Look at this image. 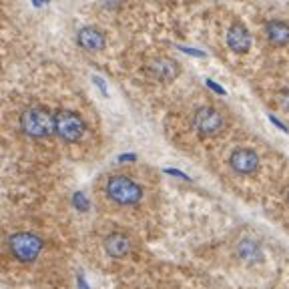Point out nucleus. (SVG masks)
I'll list each match as a JSON object with an SVG mask.
<instances>
[{
	"label": "nucleus",
	"mask_w": 289,
	"mask_h": 289,
	"mask_svg": "<svg viewBox=\"0 0 289 289\" xmlns=\"http://www.w3.org/2000/svg\"><path fill=\"white\" fill-rule=\"evenodd\" d=\"M105 195L117 205H137L143 199L141 185L127 175H115L105 185Z\"/></svg>",
	"instance_id": "nucleus-1"
},
{
	"label": "nucleus",
	"mask_w": 289,
	"mask_h": 289,
	"mask_svg": "<svg viewBox=\"0 0 289 289\" xmlns=\"http://www.w3.org/2000/svg\"><path fill=\"white\" fill-rule=\"evenodd\" d=\"M20 129L32 139H45L54 133V115H50L43 106H30L20 117Z\"/></svg>",
	"instance_id": "nucleus-2"
},
{
	"label": "nucleus",
	"mask_w": 289,
	"mask_h": 289,
	"mask_svg": "<svg viewBox=\"0 0 289 289\" xmlns=\"http://www.w3.org/2000/svg\"><path fill=\"white\" fill-rule=\"evenodd\" d=\"M43 239L34 233H26V231H20V233H12L8 237V249L12 253V257L22 261V263H30L34 261L40 251H43Z\"/></svg>",
	"instance_id": "nucleus-3"
},
{
	"label": "nucleus",
	"mask_w": 289,
	"mask_h": 289,
	"mask_svg": "<svg viewBox=\"0 0 289 289\" xmlns=\"http://www.w3.org/2000/svg\"><path fill=\"white\" fill-rule=\"evenodd\" d=\"M87 125L80 119V115L73 111H59L54 115V133H57L62 141L66 143H76L80 141V137L85 135Z\"/></svg>",
	"instance_id": "nucleus-4"
},
{
	"label": "nucleus",
	"mask_w": 289,
	"mask_h": 289,
	"mask_svg": "<svg viewBox=\"0 0 289 289\" xmlns=\"http://www.w3.org/2000/svg\"><path fill=\"white\" fill-rule=\"evenodd\" d=\"M225 127V119L223 115L217 111L213 106H201L199 111L195 113V129L201 133V135H217L221 133Z\"/></svg>",
	"instance_id": "nucleus-5"
},
{
	"label": "nucleus",
	"mask_w": 289,
	"mask_h": 289,
	"mask_svg": "<svg viewBox=\"0 0 289 289\" xmlns=\"http://www.w3.org/2000/svg\"><path fill=\"white\" fill-rule=\"evenodd\" d=\"M229 163H231V167L235 169L237 173L249 175V173L257 171V167H259V157L253 153V151H249V149H239V151H235V153L231 155Z\"/></svg>",
	"instance_id": "nucleus-6"
},
{
	"label": "nucleus",
	"mask_w": 289,
	"mask_h": 289,
	"mask_svg": "<svg viewBox=\"0 0 289 289\" xmlns=\"http://www.w3.org/2000/svg\"><path fill=\"white\" fill-rule=\"evenodd\" d=\"M76 40L89 52H96L105 48V34L99 29H94V26H82L76 34Z\"/></svg>",
	"instance_id": "nucleus-7"
},
{
	"label": "nucleus",
	"mask_w": 289,
	"mask_h": 289,
	"mask_svg": "<svg viewBox=\"0 0 289 289\" xmlns=\"http://www.w3.org/2000/svg\"><path fill=\"white\" fill-rule=\"evenodd\" d=\"M227 45L231 50H235V52H245V50H249L251 46V34L249 30L245 29L243 24H233L231 29L227 30Z\"/></svg>",
	"instance_id": "nucleus-8"
},
{
	"label": "nucleus",
	"mask_w": 289,
	"mask_h": 289,
	"mask_svg": "<svg viewBox=\"0 0 289 289\" xmlns=\"http://www.w3.org/2000/svg\"><path fill=\"white\" fill-rule=\"evenodd\" d=\"M105 251L115 259L125 257L131 251V239L127 235H122V233H113V235H108L105 239Z\"/></svg>",
	"instance_id": "nucleus-9"
},
{
	"label": "nucleus",
	"mask_w": 289,
	"mask_h": 289,
	"mask_svg": "<svg viewBox=\"0 0 289 289\" xmlns=\"http://www.w3.org/2000/svg\"><path fill=\"white\" fill-rule=\"evenodd\" d=\"M149 68H151V73H153L157 78H161V80H173V78L179 75L177 62L171 61V59H165V57L153 61Z\"/></svg>",
	"instance_id": "nucleus-10"
},
{
	"label": "nucleus",
	"mask_w": 289,
	"mask_h": 289,
	"mask_svg": "<svg viewBox=\"0 0 289 289\" xmlns=\"http://www.w3.org/2000/svg\"><path fill=\"white\" fill-rule=\"evenodd\" d=\"M267 38H269V43L273 45H277V46H283L289 43V24L281 22V20H271L267 24Z\"/></svg>",
	"instance_id": "nucleus-11"
},
{
	"label": "nucleus",
	"mask_w": 289,
	"mask_h": 289,
	"mask_svg": "<svg viewBox=\"0 0 289 289\" xmlns=\"http://www.w3.org/2000/svg\"><path fill=\"white\" fill-rule=\"evenodd\" d=\"M239 255L243 259H247V261H253V259L259 261L261 257H263V253H261V249H259V245L253 243V241H243L239 245Z\"/></svg>",
	"instance_id": "nucleus-12"
},
{
	"label": "nucleus",
	"mask_w": 289,
	"mask_h": 289,
	"mask_svg": "<svg viewBox=\"0 0 289 289\" xmlns=\"http://www.w3.org/2000/svg\"><path fill=\"white\" fill-rule=\"evenodd\" d=\"M73 205L78 211H89V199L85 193H75L73 195Z\"/></svg>",
	"instance_id": "nucleus-13"
},
{
	"label": "nucleus",
	"mask_w": 289,
	"mask_h": 289,
	"mask_svg": "<svg viewBox=\"0 0 289 289\" xmlns=\"http://www.w3.org/2000/svg\"><path fill=\"white\" fill-rule=\"evenodd\" d=\"M165 173L171 175V177L181 179V181H189V175H187V173H183V171H179V169H171V167H167V169H165Z\"/></svg>",
	"instance_id": "nucleus-14"
},
{
	"label": "nucleus",
	"mask_w": 289,
	"mask_h": 289,
	"mask_svg": "<svg viewBox=\"0 0 289 289\" xmlns=\"http://www.w3.org/2000/svg\"><path fill=\"white\" fill-rule=\"evenodd\" d=\"M205 85H207V87H209L213 92H217V94H227V91H225L223 87H219L213 78H207V80H205Z\"/></svg>",
	"instance_id": "nucleus-15"
},
{
	"label": "nucleus",
	"mask_w": 289,
	"mask_h": 289,
	"mask_svg": "<svg viewBox=\"0 0 289 289\" xmlns=\"http://www.w3.org/2000/svg\"><path fill=\"white\" fill-rule=\"evenodd\" d=\"M179 50H183L185 54H191V57H197V59H203V57H205V52H203V50L191 48V46H179Z\"/></svg>",
	"instance_id": "nucleus-16"
},
{
	"label": "nucleus",
	"mask_w": 289,
	"mask_h": 289,
	"mask_svg": "<svg viewBox=\"0 0 289 289\" xmlns=\"http://www.w3.org/2000/svg\"><path fill=\"white\" fill-rule=\"evenodd\" d=\"M92 82H94V85H96V87L101 89L103 96H108V89H106V85H105V80H103L101 76H96V75H94V76H92Z\"/></svg>",
	"instance_id": "nucleus-17"
},
{
	"label": "nucleus",
	"mask_w": 289,
	"mask_h": 289,
	"mask_svg": "<svg viewBox=\"0 0 289 289\" xmlns=\"http://www.w3.org/2000/svg\"><path fill=\"white\" fill-rule=\"evenodd\" d=\"M269 121H271L273 125L277 127V129H281V131H285V133H287V125H283V122H281L277 117H275V115H269Z\"/></svg>",
	"instance_id": "nucleus-18"
},
{
	"label": "nucleus",
	"mask_w": 289,
	"mask_h": 289,
	"mask_svg": "<svg viewBox=\"0 0 289 289\" xmlns=\"http://www.w3.org/2000/svg\"><path fill=\"white\" fill-rule=\"evenodd\" d=\"M133 163V161H137V155L135 153H125V155H121L119 157V163Z\"/></svg>",
	"instance_id": "nucleus-19"
},
{
	"label": "nucleus",
	"mask_w": 289,
	"mask_h": 289,
	"mask_svg": "<svg viewBox=\"0 0 289 289\" xmlns=\"http://www.w3.org/2000/svg\"><path fill=\"white\" fill-rule=\"evenodd\" d=\"M76 283H78V289H91L89 283H87V279L82 277V275H78V277H76Z\"/></svg>",
	"instance_id": "nucleus-20"
},
{
	"label": "nucleus",
	"mask_w": 289,
	"mask_h": 289,
	"mask_svg": "<svg viewBox=\"0 0 289 289\" xmlns=\"http://www.w3.org/2000/svg\"><path fill=\"white\" fill-rule=\"evenodd\" d=\"M283 106L289 111V92H285V99H283Z\"/></svg>",
	"instance_id": "nucleus-21"
},
{
	"label": "nucleus",
	"mask_w": 289,
	"mask_h": 289,
	"mask_svg": "<svg viewBox=\"0 0 289 289\" xmlns=\"http://www.w3.org/2000/svg\"><path fill=\"white\" fill-rule=\"evenodd\" d=\"M287 201H289V189H287Z\"/></svg>",
	"instance_id": "nucleus-22"
}]
</instances>
